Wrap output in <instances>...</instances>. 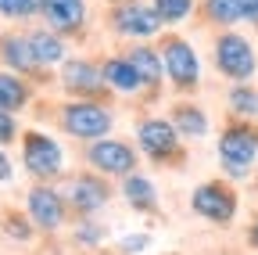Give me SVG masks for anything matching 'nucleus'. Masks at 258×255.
I'll return each mask as SVG.
<instances>
[{
    "label": "nucleus",
    "instance_id": "obj_1",
    "mask_svg": "<svg viewBox=\"0 0 258 255\" xmlns=\"http://www.w3.org/2000/svg\"><path fill=\"white\" fill-rule=\"evenodd\" d=\"M219 158L230 176H247V169L258 158V133L251 126H230L219 137Z\"/></svg>",
    "mask_w": 258,
    "mask_h": 255
},
{
    "label": "nucleus",
    "instance_id": "obj_2",
    "mask_svg": "<svg viewBox=\"0 0 258 255\" xmlns=\"http://www.w3.org/2000/svg\"><path fill=\"white\" fill-rule=\"evenodd\" d=\"M215 65H219V72L226 79H237V83L251 79V72H254V47H251V40L240 36V33H222L215 40Z\"/></svg>",
    "mask_w": 258,
    "mask_h": 255
},
{
    "label": "nucleus",
    "instance_id": "obj_3",
    "mask_svg": "<svg viewBox=\"0 0 258 255\" xmlns=\"http://www.w3.org/2000/svg\"><path fill=\"white\" fill-rule=\"evenodd\" d=\"M161 58H165V76L179 86V90H194L201 79V65L198 54L183 36H165L161 40Z\"/></svg>",
    "mask_w": 258,
    "mask_h": 255
},
{
    "label": "nucleus",
    "instance_id": "obj_4",
    "mask_svg": "<svg viewBox=\"0 0 258 255\" xmlns=\"http://www.w3.org/2000/svg\"><path fill=\"white\" fill-rule=\"evenodd\" d=\"M111 29L118 36H154L161 29V18L151 4H140V0H125V4H115V11L108 15Z\"/></svg>",
    "mask_w": 258,
    "mask_h": 255
},
{
    "label": "nucleus",
    "instance_id": "obj_5",
    "mask_svg": "<svg viewBox=\"0 0 258 255\" xmlns=\"http://www.w3.org/2000/svg\"><path fill=\"white\" fill-rule=\"evenodd\" d=\"M61 126L69 130L72 137H83V140H97L111 130V115L108 108L101 105H90V101H79V105H69L61 112Z\"/></svg>",
    "mask_w": 258,
    "mask_h": 255
},
{
    "label": "nucleus",
    "instance_id": "obj_6",
    "mask_svg": "<svg viewBox=\"0 0 258 255\" xmlns=\"http://www.w3.org/2000/svg\"><path fill=\"white\" fill-rule=\"evenodd\" d=\"M22 155H25V169L32 176H57L61 173V147L43 137V133H25L22 140Z\"/></svg>",
    "mask_w": 258,
    "mask_h": 255
},
{
    "label": "nucleus",
    "instance_id": "obj_7",
    "mask_svg": "<svg viewBox=\"0 0 258 255\" xmlns=\"http://www.w3.org/2000/svg\"><path fill=\"white\" fill-rule=\"evenodd\" d=\"M194 212L212 219V223H230L237 212V198L222 183H201L194 190Z\"/></svg>",
    "mask_w": 258,
    "mask_h": 255
},
{
    "label": "nucleus",
    "instance_id": "obj_8",
    "mask_svg": "<svg viewBox=\"0 0 258 255\" xmlns=\"http://www.w3.org/2000/svg\"><path fill=\"white\" fill-rule=\"evenodd\" d=\"M61 83H64L69 93H83V97H101V90L108 86L101 65H93V61H86V58L69 61L64 72H61Z\"/></svg>",
    "mask_w": 258,
    "mask_h": 255
},
{
    "label": "nucleus",
    "instance_id": "obj_9",
    "mask_svg": "<svg viewBox=\"0 0 258 255\" xmlns=\"http://www.w3.org/2000/svg\"><path fill=\"white\" fill-rule=\"evenodd\" d=\"M40 15L47 18L50 33H79L83 22H86V4L83 0H43Z\"/></svg>",
    "mask_w": 258,
    "mask_h": 255
},
{
    "label": "nucleus",
    "instance_id": "obj_10",
    "mask_svg": "<svg viewBox=\"0 0 258 255\" xmlns=\"http://www.w3.org/2000/svg\"><path fill=\"white\" fill-rule=\"evenodd\" d=\"M176 126L172 122H165V119H147L144 126H140V147L151 155V158H158V162H161V158H165V155H176Z\"/></svg>",
    "mask_w": 258,
    "mask_h": 255
},
{
    "label": "nucleus",
    "instance_id": "obj_11",
    "mask_svg": "<svg viewBox=\"0 0 258 255\" xmlns=\"http://www.w3.org/2000/svg\"><path fill=\"white\" fill-rule=\"evenodd\" d=\"M29 216H32L36 227L57 230L61 219H64V201H61V194H54L50 187H36V190L29 194Z\"/></svg>",
    "mask_w": 258,
    "mask_h": 255
},
{
    "label": "nucleus",
    "instance_id": "obj_12",
    "mask_svg": "<svg viewBox=\"0 0 258 255\" xmlns=\"http://www.w3.org/2000/svg\"><path fill=\"white\" fill-rule=\"evenodd\" d=\"M86 158L93 162V169H101V173H129L133 169V151H129L125 144H118V140H97L90 151H86Z\"/></svg>",
    "mask_w": 258,
    "mask_h": 255
},
{
    "label": "nucleus",
    "instance_id": "obj_13",
    "mask_svg": "<svg viewBox=\"0 0 258 255\" xmlns=\"http://www.w3.org/2000/svg\"><path fill=\"white\" fill-rule=\"evenodd\" d=\"M64 198L76 205V212H93V209H101L108 201V187L101 180H93V176H76L69 183V190H64Z\"/></svg>",
    "mask_w": 258,
    "mask_h": 255
},
{
    "label": "nucleus",
    "instance_id": "obj_14",
    "mask_svg": "<svg viewBox=\"0 0 258 255\" xmlns=\"http://www.w3.org/2000/svg\"><path fill=\"white\" fill-rule=\"evenodd\" d=\"M0 61L18 72H32V69H40V61L36 54H32V43L29 36H18V33H4L0 36Z\"/></svg>",
    "mask_w": 258,
    "mask_h": 255
},
{
    "label": "nucleus",
    "instance_id": "obj_15",
    "mask_svg": "<svg viewBox=\"0 0 258 255\" xmlns=\"http://www.w3.org/2000/svg\"><path fill=\"white\" fill-rule=\"evenodd\" d=\"M101 72H104L108 86H115V90H122V93H133V90L144 86L140 72L133 69V61H129V58H108L104 65H101Z\"/></svg>",
    "mask_w": 258,
    "mask_h": 255
},
{
    "label": "nucleus",
    "instance_id": "obj_16",
    "mask_svg": "<svg viewBox=\"0 0 258 255\" xmlns=\"http://www.w3.org/2000/svg\"><path fill=\"white\" fill-rule=\"evenodd\" d=\"M29 43H32V54H36L40 65H57L64 58V43L57 33H47V29H36V33H29Z\"/></svg>",
    "mask_w": 258,
    "mask_h": 255
},
{
    "label": "nucleus",
    "instance_id": "obj_17",
    "mask_svg": "<svg viewBox=\"0 0 258 255\" xmlns=\"http://www.w3.org/2000/svg\"><path fill=\"white\" fill-rule=\"evenodd\" d=\"M129 61H133V69L140 72V79L144 83H161V58L151 50V47H129V54H125Z\"/></svg>",
    "mask_w": 258,
    "mask_h": 255
},
{
    "label": "nucleus",
    "instance_id": "obj_18",
    "mask_svg": "<svg viewBox=\"0 0 258 255\" xmlns=\"http://www.w3.org/2000/svg\"><path fill=\"white\" fill-rule=\"evenodd\" d=\"M25 101H29V86L18 76L0 72V108H4V112H18V108H25Z\"/></svg>",
    "mask_w": 258,
    "mask_h": 255
},
{
    "label": "nucleus",
    "instance_id": "obj_19",
    "mask_svg": "<svg viewBox=\"0 0 258 255\" xmlns=\"http://www.w3.org/2000/svg\"><path fill=\"white\" fill-rule=\"evenodd\" d=\"M201 11L212 25H233L240 22V0H205Z\"/></svg>",
    "mask_w": 258,
    "mask_h": 255
},
{
    "label": "nucleus",
    "instance_id": "obj_20",
    "mask_svg": "<svg viewBox=\"0 0 258 255\" xmlns=\"http://www.w3.org/2000/svg\"><path fill=\"white\" fill-rule=\"evenodd\" d=\"M172 126L179 133H190V137H205L208 133V119H205V112L201 108H176V115H172Z\"/></svg>",
    "mask_w": 258,
    "mask_h": 255
},
{
    "label": "nucleus",
    "instance_id": "obj_21",
    "mask_svg": "<svg viewBox=\"0 0 258 255\" xmlns=\"http://www.w3.org/2000/svg\"><path fill=\"white\" fill-rule=\"evenodd\" d=\"M122 194H125V201L133 209H154V187L144 176H129L122 183Z\"/></svg>",
    "mask_w": 258,
    "mask_h": 255
},
{
    "label": "nucleus",
    "instance_id": "obj_22",
    "mask_svg": "<svg viewBox=\"0 0 258 255\" xmlns=\"http://www.w3.org/2000/svg\"><path fill=\"white\" fill-rule=\"evenodd\" d=\"M151 8L158 11L161 25H176L194 11V0H151Z\"/></svg>",
    "mask_w": 258,
    "mask_h": 255
},
{
    "label": "nucleus",
    "instance_id": "obj_23",
    "mask_svg": "<svg viewBox=\"0 0 258 255\" xmlns=\"http://www.w3.org/2000/svg\"><path fill=\"white\" fill-rule=\"evenodd\" d=\"M40 4L43 0H0V18H32V15H40Z\"/></svg>",
    "mask_w": 258,
    "mask_h": 255
},
{
    "label": "nucleus",
    "instance_id": "obj_24",
    "mask_svg": "<svg viewBox=\"0 0 258 255\" xmlns=\"http://www.w3.org/2000/svg\"><path fill=\"white\" fill-rule=\"evenodd\" d=\"M230 108L237 115H254L258 112V93L251 86H233L230 90Z\"/></svg>",
    "mask_w": 258,
    "mask_h": 255
},
{
    "label": "nucleus",
    "instance_id": "obj_25",
    "mask_svg": "<svg viewBox=\"0 0 258 255\" xmlns=\"http://www.w3.org/2000/svg\"><path fill=\"white\" fill-rule=\"evenodd\" d=\"M4 140H15V119H11V112L0 108V144Z\"/></svg>",
    "mask_w": 258,
    "mask_h": 255
},
{
    "label": "nucleus",
    "instance_id": "obj_26",
    "mask_svg": "<svg viewBox=\"0 0 258 255\" xmlns=\"http://www.w3.org/2000/svg\"><path fill=\"white\" fill-rule=\"evenodd\" d=\"M240 18L258 29V0H240Z\"/></svg>",
    "mask_w": 258,
    "mask_h": 255
},
{
    "label": "nucleus",
    "instance_id": "obj_27",
    "mask_svg": "<svg viewBox=\"0 0 258 255\" xmlns=\"http://www.w3.org/2000/svg\"><path fill=\"white\" fill-rule=\"evenodd\" d=\"M144 244H147V237H144V234H137V237H125V251H140Z\"/></svg>",
    "mask_w": 258,
    "mask_h": 255
},
{
    "label": "nucleus",
    "instance_id": "obj_28",
    "mask_svg": "<svg viewBox=\"0 0 258 255\" xmlns=\"http://www.w3.org/2000/svg\"><path fill=\"white\" fill-rule=\"evenodd\" d=\"M4 180H11V162H8V155L0 151V183H4Z\"/></svg>",
    "mask_w": 258,
    "mask_h": 255
},
{
    "label": "nucleus",
    "instance_id": "obj_29",
    "mask_svg": "<svg viewBox=\"0 0 258 255\" xmlns=\"http://www.w3.org/2000/svg\"><path fill=\"white\" fill-rule=\"evenodd\" d=\"M79 237H86V241H97V237H101V230H97V227H83V230H79Z\"/></svg>",
    "mask_w": 258,
    "mask_h": 255
},
{
    "label": "nucleus",
    "instance_id": "obj_30",
    "mask_svg": "<svg viewBox=\"0 0 258 255\" xmlns=\"http://www.w3.org/2000/svg\"><path fill=\"white\" fill-rule=\"evenodd\" d=\"M251 244L258 248V223H254V227H251Z\"/></svg>",
    "mask_w": 258,
    "mask_h": 255
},
{
    "label": "nucleus",
    "instance_id": "obj_31",
    "mask_svg": "<svg viewBox=\"0 0 258 255\" xmlns=\"http://www.w3.org/2000/svg\"><path fill=\"white\" fill-rule=\"evenodd\" d=\"M111 4H125V0H111Z\"/></svg>",
    "mask_w": 258,
    "mask_h": 255
}]
</instances>
